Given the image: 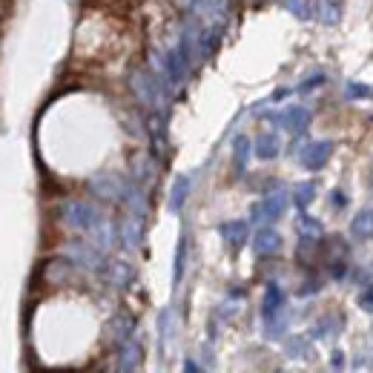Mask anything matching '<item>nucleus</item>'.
<instances>
[{
    "instance_id": "f257e3e1",
    "label": "nucleus",
    "mask_w": 373,
    "mask_h": 373,
    "mask_svg": "<svg viewBox=\"0 0 373 373\" xmlns=\"http://www.w3.org/2000/svg\"><path fill=\"white\" fill-rule=\"evenodd\" d=\"M330 155H333V141H313V144H307V149L301 155V164L307 170H322L330 161Z\"/></svg>"
},
{
    "instance_id": "f03ea898",
    "label": "nucleus",
    "mask_w": 373,
    "mask_h": 373,
    "mask_svg": "<svg viewBox=\"0 0 373 373\" xmlns=\"http://www.w3.org/2000/svg\"><path fill=\"white\" fill-rule=\"evenodd\" d=\"M351 233L353 238L359 241H370L373 238V207H365L353 215V222H351Z\"/></svg>"
},
{
    "instance_id": "7ed1b4c3",
    "label": "nucleus",
    "mask_w": 373,
    "mask_h": 373,
    "mask_svg": "<svg viewBox=\"0 0 373 373\" xmlns=\"http://www.w3.org/2000/svg\"><path fill=\"white\" fill-rule=\"evenodd\" d=\"M285 123H287V130H293V133H304L307 123H310V112L301 109V107H293V109L285 115Z\"/></svg>"
},
{
    "instance_id": "20e7f679",
    "label": "nucleus",
    "mask_w": 373,
    "mask_h": 373,
    "mask_svg": "<svg viewBox=\"0 0 373 373\" xmlns=\"http://www.w3.org/2000/svg\"><path fill=\"white\" fill-rule=\"evenodd\" d=\"M256 247H259V253H276L278 247H282V238H278L273 230H264V233H259Z\"/></svg>"
},
{
    "instance_id": "39448f33",
    "label": "nucleus",
    "mask_w": 373,
    "mask_h": 373,
    "mask_svg": "<svg viewBox=\"0 0 373 373\" xmlns=\"http://www.w3.org/2000/svg\"><path fill=\"white\" fill-rule=\"evenodd\" d=\"M285 304V296H282V290H278L276 285H270L267 287V299H264V316H273L278 307Z\"/></svg>"
},
{
    "instance_id": "423d86ee",
    "label": "nucleus",
    "mask_w": 373,
    "mask_h": 373,
    "mask_svg": "<svg viewBox=\"0 0 373 373\" xmlns=\"http://www.w3.org/2000/svg\"><path fill=\"white\" fill-rule=\"evenodd\" d=\"M293 196H296V207H301V210H304L310 201L316 198V186H313V184H299L296 190H293Z\"/></svg>"
},
{
    "instance_id": "0eeeda50",
    "label": "nucleus",
    "mask_w": 373,
    "mask_h": 373,
    "mask_svg": "<svg viewBox=\"0 0 373 373\" xmlns=\"http://www.w3.org/2000/svg\"><path fill=\"white\" fill-rule=\"evenodd\" d=\"M319 9H322V15H319V18H322L325 23H330V26H333V23L339 20V4H336V0H322Z\"/></svg>"
},
{
    "instance_id": "6e6552de",
    "label": "nucleus",
    "mask_w": 373,
    "mask_h": 373,
    "mask_svg": "<svg viewBox=\"0 0 373 373\" xmlns=\"http://www.w3.org/2000/svg\"><path fill=\"white\" fill-rule=\"evenodd\" d=\"M282 210H285V198H282V196L267 198L264 207H262V212L267 215V219H276V215H282Z\"/></svg>"
},
{
    "instance_id": "1a4fd4ad",
    "label": "nucleus",
    "mask_w": 373,
    "mask_h": 373,
    "mask_svg": "<svg viewBox=\"0 0 373 373\" xmlns=\"http://www.w3.org/2000/svg\"><path fill=\"white\" fill-rule=\"evenodd\" d=\"M299 230L307 236V238H319L322 236V224L316 219H310V215H304V219L299 222Z\"/></svg>"
},
{
    "instance_id": "9d476101",
    "label": "nucleus",
    "mask_w": 373,
    "mask_h": 373,
    "mask_svg": "<svg viewBox=\"0 0 373 373\" xmlns=\"http://www.w3.org/2000/svg\"><path fill=\"white\" fill-rule=\"evenodd\" d=\"M356 304L362 307V310H367V313H373V285L367 282L362 290H359V296H356Z\"/></svg>"
},
{
    "instance_id": "9b49d317",
    "label": "nucleus",
    "mask_w": 373,
    "mask_h": 373,
    "mask_svg": "<svg viewBox=\"0 0 373 373\" xmlns=\"http://www.w3.org/2000/svg\"><path fill=\"white\" fill-rule=\"evenodd\" d=\"M276 152H278L276 138L273 135H262V141H259V155H262V158H273Z\"/></svg>"
},
{
    "instance_id": "f8f14e48",
    "label": "nucleus",
    "mask_w": 373,
    "mask_h": 373,
    "mask_svg": "<svg viewBox=\"0 0 373 373\" xmlns=\"http://www.w3.org/2000/svg\"><path fill=\"white\" fill-rule=\"evenodd\" d=\"M348 95L351 98H367L370 95V86H365V83H348Z\"/></svg>"
},
{
    "instance_id": "ddd939ff",
    "label": "nucleus",
    "mask_w": 373,
    "mask_h": 373,
    "mask_svg": "<svg viewBox=\"0 0 373 373\" xmlns=\"http://www.w3.org/2000/svg\"><path fill=\"white\" fill-rule=\"evenodd\" d=\"M224 233H227V236H233L238 244H241V238L247 236V233H244V224H230V227H224Z\"/></svg>"
},
{
    "instance_id": "4468645a",
    "label": "nucleus",
    "mask_w": 373,
    "mask_h": 373,
    "mask_svg": "<svg viewBox=\"0 0 373 373\" xmlns=\"http://www.w3.org/2000/svg\"><path fill=\"white\" fill-rule=\"evenodd\" d=\"M330 204H333L336 210H341V207H345V204H348L345 193H341V190H333V196H330Z\"/></svg>"
},
{
    "instance_id": "2eb2a0df",
    "label": "nucleus",
    "mask_w": 373,
    "mask_h": 373,
    "mask_svg": "<svg viewBox=\"0 0 373 373\" xmlns=\"http://www.w3.org/2000/svg\"><path fill=\"white\" fill-rule=\"evenodd\" d=\"M330 362H333V370H341V362H345V356H341V351H336Z\"/></svg>"
},
{
    "instance_id": "dca6fc26",
    "label": "nucleus",
    "mask_w": 373,
    "mask_h": 373,
    "mask_svg": "<svg viewBox=\"0 0 373 373\" xmlns=\"http://www.w3.org/2000/svg\"><path fill=\"white\" fill-rule=\"evenodd\" d=\"M184 190H186V184L181 181V184H178V190H175V207H181V198H184Z\"/></svg>"
},
{
    "instance_id": "f3484780",
    "label": "nucleus",
    "mask_w": 373,
    "mask_h": 373,
    "mask_svg": "<svg viewBox=\"0 0 373 373\" xmlns=\"http://www.w3.org/2000/svg\"><path fill=\"white\" fill-rule=\"evenodd\" d=\"M184 373H201V367H198L196 362H186V367H184Z\"/></svg>"
}]
</instances>
